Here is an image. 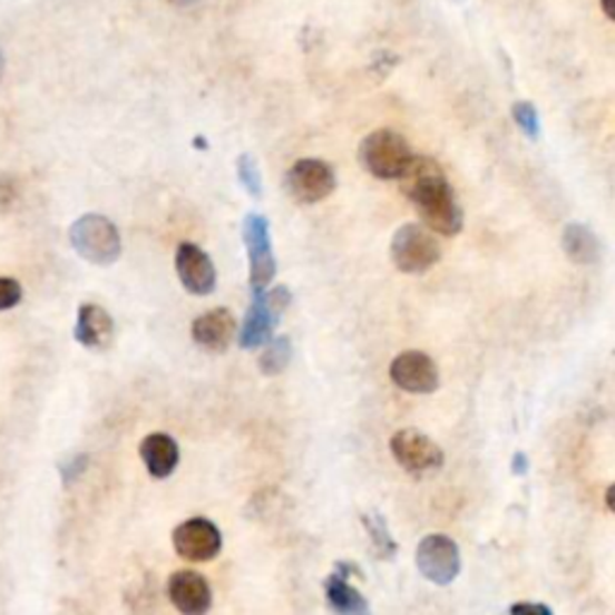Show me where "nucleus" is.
<instances>
[{
  "label": "nucleus",
  "instance_id": "f257e3e1",
  "mask_svg": "<svg viewBox=\"0 0 615 615\" xmlns=\"http://www.w3.org/2000/svg\"><path fill=\"white\" fill-rule=\"evenodd\" d=\"M399 191L409 197L423 226L433 234L457 236L465 226V212H461L448 176L436 159L413 154L404 174L399 176Z\"/></svg>",
  "mask_w": 615,
  "mask_h": 615
},
{
  "label": "nucleus",
  "instance_id": "f03ea898",
  "mask_svg": "<svg viewBox=\"0 0 615 615\" xmlns=\"http://www.w3.org/2000/svg\"><path fill=\"white\" fill-rule=\"evenodd\" d=\"M413 159V152L404 135L394 130H373L359 145V162L368 174L380 180H399Z\"/></svg>",
  "mask_w": 615,
  "mask_h": 615
},
{
  "label": "nucleus",
  "instance_id": "7ed1b4c3",
  "mask_svg": "<svg viewBox=\"0 0 615 615\" xmlns=\"http://www.w3.org/2000/svg\"><path fill=\"white\" fill-rule=\"evenodd\" d=\"M289 303L291 291L286 286H274L263 291V294H255L238 330L241 349L253 351L260 346H267L274 340V330L280 325Z\"/></svg>",
  "mask_w": 615,
  "mask_h": 615
},
{
  "label": "nucleus",
  "instance_id": "20e7f679",
  "mask_svg": "<svg viewBox=\"0 0 615 615\" xmlns=\"http://www.w3.org/2000/svg\"><path fill=\"white\" fill-rule=\"evenodd\" d=\"M70 243L75 253L91 265H114L123 253L120 234L111 219L101 217V214H82L70 226Z\"/></svg>",
  "mask_w": 615,
  "mask_h": 615
},
{
  "label": "nucleus",
  "instance_id": "39448f33",
  "mask_svg": "<svg viewBox=\"0 0 615 615\" xmlns=\"http://www.w3.org/2000/svg\"><path fill=\"white\" fill-rule=\"evenodd\" d=\"M390 257L399 272L423 274L440 260V243L423 224H404L394 231Z\"/></svg>",
  "mask_w": 615,
  "mask_h": 615
},
{
  "label": "nucleus",
  "instance_id": "423d86ee",
  "mask_svg": "<svg viewBox=\"0 0 615 615\" xmlns=\"http://www.w3.org/2000/svg\"><path fill=\"white\" fill-rule=\"evenodd\" d=\"M241 234H243V243H245V251H248V263H251V291L253 296L263 294L276 274L270 222L263 217V214H255V212L245 214Z\"/></svg>",
  "mask_w": 615,
  "mask_h": 615
},
{
  "label": "nucleus",
  "instance_id": "0eeeda50",
  "mask_svg": "<svg viewBox=\"0 0 615 615\" xmlns=\"http://www.w3.org/2000/svg\"><path fill=\"white\" fill-rule=\"evenodd\" d=\"M390 452L397 465L411 476L433 474L445 465V452L440 450V445L417 428L397 430L390 440Z\"/></svg>",
  "mask_w": 615,
  "mask_h": 615
},
{
  "label": "nucleus",
  "instance_id": "6e6552de",
  "mask_svg": "<svg viewBox=\"0 0 615 615\" xmlns=\"http://www.w3.org/2000/svg\"><path fill=\"white\" fill-rule=\"evenodd\" d=\"M284 186L299 205H318L334 193L336 174L322 159H299L286 172Z\"/></svg>",
  "mask_w": 615,
  "mask_h": 615
},
{
  "label": "nucleus",
  "instance_id": "1a4fd4ad",
  "mask_svg": "<svg viewBox=\"0 0 615 615\" xmlns=\"http://www.w3.org/2000/svg\"><path fill=\"white\" fill-rule=\"evenodd\" d=\"M417 567L423 579L438 584V587H448L461 570L459 548L450 536L445 534H428L421 538L417 548Z\"/></svg>",
  "mask_w": 615,
  "mask_h": 615
},
{
  "label": "nucleus",
  "instance_id": "9d476101",
  "mask_svg": "<svg viewBox=\"0 0 615 615\" xmlns=\"http://www.w3.org/2000/svg\"><path fill=\"white\" fill-rule=\"evenodd\" d=\"M174 548L191 563H209L222 550V531L207 517H193L174 529Z\"/></svg>",
  "mask_w": 615,
  "mask_h": 615
},
{
  "label": "nucleus",
  "instance_id": "9b49d317",
  "mask_svg": "<svg viewBox=\"0 0 615 615\" xmlns=\"http://www.w3.org/2000/svg\"><path fill=\"white\" fill-rule=\"evenodd\" d=\"M390 378L399 390L411 394H430L440 388L436 361L423 351H402L390 365Z\"/></svg>",
  "mask_w": 615,
  "mask_h": 615
},
{
  "label": "nucleus",
  "instance_id": "f8f14e48",
  "mask_svg": "<svg viewBox=\"0 0 615 615\" xmlns=\"http://www.w3.org/2000/svg\"><path fill=\"white\" fill-rule=\"evenodd\" d=\"M176 272L183 289L193 296H209L217 289V270L199 245L183 241L176 248Z\"/></svg>",
  "mask_w": 615,
  "mask_h": 615
},
{
  "label": "nucleus",
  "instance_id": "ddd939ff",
  "mask_svg": "<svg viewBox=\"0 0 615 615\" xmlns=\"http://www.w3.org/2000/svg\"><path fill=\"white\" fill-rule=\"evenodd\" d=\"M191 336L199 349L209 353H224L238 336L236 315L228 308H212V311L195 318Z\"/></svg>",
  "mask_w": 615,
  "mask_h": 615
},
{
  "label": "nucleus",
  "instance_id": "4468645a",
  "mask_svg": "<svg viewBox=\"0 0 615 615\" xmlns=\"http://www.w3.org/2000/svg\"><path fill=\"white\" fill-rule=\"evenodd\" d=\"M168 598L180 615H205L212 606L209 582L195 570H178L168 579Z\"/></svg>",
  "mask_w": 615,
  "mask_h": 615
},
{
  "label": "nucleus",
  "instance_id": "2eb2a0df",
  "mask_svg": "<svg viewBox=\"0 0 615 615\" xmlns=\"http://www.w3.org/2000/svg\"><path fill=\"white\" fill-rule=\"evenodd\" d=\"M75 340L85 349H106L114 340V318L97 303H85L77 311Z\"/></svg>",
  "mask_w": 615,
  "mask_h": 615
},
{
  "label": "nucleus",
  "instance_id": "dca6fc26",
  "mask_svg": "<svg viewBox=\"0 0 615 615\" xmlns=\"http://www.w3.org/2000/svg\"><path fill=\"white\" fill-rule=\"evenodd\" d=\"M140 457L152 479H168L178 467V442L166 433H152L140 442Z\"/></svg>",
  "mask_w": 615,
  "mask_h": 615
},
{
  "label": "nucleus",
  "instance_id": "f3484780",
  "mask_svg": "<svg viewBox=\"0 0 615 615\" xmlns=\"http://www.w3.org/2000/svg\"><path fill=\"white\" fill-rule=\"evenodd\" d=\"M325 598L330 611L336 615H373L365 596L357 587H351L346 577L336 573L325 579Z\"/></svg>",
  "mask_w": 615,
  "mask_h": 615
},
{
  "label": "nucleus",
  "instance_id": "a211bd4d",
  "mask_svg": "<svg viewBox=\"0 0 615 615\" xmlns=\"http://www.w3.org/2000/svg\"><path fill=\"white\" fill-rule=\"evenodd\" d=\"M560 243L565 255L577 265H594L598 263V257H602V241H598L594 231L584 224H567L563 228Z\"/></svg>",
  "mask_w": 615,
  "mask_h": 615
},
{
  "label": "nucleus",
  "instance_id": "6ab92c4d",
  "mask_svg": "<svg viewBox=\"0 0 615 615\" xmlns=\"http://www.w3.org/2000/svg\"><path fill=\"white\" fill-rule=\"evenodd\" d=\"M361 521H363V529L368 531V536H371V546H373L375 556L380 560H392L397 556L399 546L392 538L384 517L380 512H365V515H361Z\"/></svg>",
  "mask_w": 615,
  "mask_h": 615
},
{
  "label": "nucleus",
  "instance_id": "aec40b11",
  "mask_svg": "<svg viewBox=\"0 0 615 615\" xmlns=\"http://www.w3.org/2000/svg\"><path fill=\"white\" fill-rule=\"evenodd\" d=\"M291 357H294V346H291L289 336H274V340L265 346V351L260 353V371L267 378H274L286 371V365L291 363Z\"/></svg>",
  "mask_w": 615,
  "mask_h": 615
},
{
  "label": "nucleus",
  "instance_id": "412c9836",
  "mask_svg": "<svg viewBox=\"0 0 615 615\" xmlns=\"http://www.w3.org/2000/svg\"><path fill=\"white\" fill-rule=\"evenodd\" d=\"M236 174H238L241 186L248 191L253 197L263 195V174H260V168H257V164H255V159L251 157V154H241L238 162H236Z\"/></svg>",
  "mask_w": 615,
  "mask_h": 615
},
{
  "label": "nucleus",
  "instance_id": "4be33fe9",
  "mask_svg": "<svg viewBox=\"0 0 615 615\" xmlns=\"http://www.w3.org/2000/svg\"><path fill=\"white\" fill-rule=\"evenodd\" d=\"M512 118L517 123V128L525 133L529 140H538L541 135V120H538V114L534 109V104L529 101H517L512 106Z\"/></svg>",
  "mask_w": 615,
  "mask_h": 615
},
{
  "label": "nucleus",
  "instance_id": "5701e85b",
  "mask_svg": "<svg viewBox=\"0 0 615 615\" xmlns=\"http://www.w3.org/2000/svg\"><path fill=\"white\" fill-rule=\"evenodd\" d=\"M87 467H89V457L87 455H75L66 461H60V467H58L60 479H64L66 486H70V484H75L77 479H80V476L87 471Z\"/></svg>",
  "mask_w": 615,
  "mask_h": 615
},
{
  "label": "nucleus",
  "instance_id": "b1692460",
  "mask_svg": "<svg viewBox=\"0 0 615 615\" xmlns=\"http://www.w3.org/2000/svg\"><path fill=\"white\" fill-rule=\"evenodd\" d=\"M22 301V286L12 276H0V311H10Z\"/></svg>",
  "mask_w": 615,
  "mask_h": 615
},
{
  "label": "nucleus",
  "instance_id": "393cba45",
  "mask_svg": "<svg viewBox=\"0 0 615 615\" xmlns=\"http://www.w3.org/2000/svg\"><path fill=\"white\" fill-rule=\"evenodd\" d=\"M510 615H553V611L544 604H515Z\"/></svg>",
  "mask_w": 615,
  "mask_h": 615
},
{
  "label": "nucleus",
  "instance_id": "a878e982",
  "mask_svg": "<svg viewBox=\"0 0 615 615\" xmlns=\"http://www.w3.org/2000/svg\"><path fill=\"white\" fill-rule=\"evenodd\" d=\"M14 193L10 183H0V209H8L12 205Z\"/></svg>",
  "mask_w": 615,
  "mask_h": 615
},
{
  "label": "nucleus",
  "instance_id": "bb28decb",
  "mask_svg": "<svg viewBox=\"0 0 615 615\" xmlns=\"http://www.w3.org/2000/svg\"><path fill=\"white\" fill-rule=\"evenodd\" d=\"M512 461H515V465H512V474L515 476H525L527 474V455L525 452H517L515 457H512Z\"/></svg>",
  "mask_w": 615,
  "mask_h": 615
},
{
  "label": "nucleus",
  "instance_id": "cd10ccee",
  "mask_svg": "<svg viewBox=\"0 0 615 615\" xmlns=\"http://www.w3.org/2000/svg\"><path fill=\"white\" fill-rule=\"evenodd\" d=\"M602 10L606 12V18L615 22V0H602Z\"/></svg>",
  "mask_w": 615,
  "mask_h": 615
},
{
  "label": "nucleus",
  "instance_id": "c85d7f7f",
  "mask_svg": "<svg viewBox=\"0 0 615 615\" xmlns=\"http://www.w3.org/2000/svg\"><path fill=\"white\" fill-rule=\"evenodd\" d=\"M606 505H608V510L615 515V484L608 486V490H606Z\"/></svg>",
  "mask_w": 615,
  "mask_h": 615
},
{
  "label": "nucleus",
  "instance_id": "c756f323",
  "mask_svg": "<svg viewBox=\"0 0 615 615\" xmlns=\"http://www.w3.org/2000/svg\"><path fill=\"white\" fill-rule=\"evenodd\" d=\"M0 75H3V53H0Z\"/></svg>",
  "mask_w": 615,
  "mask_h": 615
}]
</instances>
